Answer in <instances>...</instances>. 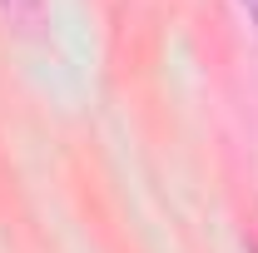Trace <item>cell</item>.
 Here are the masks:
<instances>
[{
  "instance_id": "2",
  "label": "cell",
  "mask_w": 258,
  "mask_h": 253,
  "mask_svg": "<svg viewBox=\"0 0 258 253\" xmlns=\"http://www.w3.org/2000/svg\"><path fill=\"white\" fill-rule=\"evenodd\" d=\"M243 10H248V20H253V30H258V0H238Z\"/></svg>"
},
{
  "instance_id": "1",
  "label": "cell",
  "mask_w": 258,
  "mask_h": 253,
  "mask_svg": "<svg viewBox=\"0 0 258 253\" xmlns=\"http://www.w3.org/2000/svg\"><path fill=\"white\" fill-rule=\"evenodd\" d=\"M0 15L10 25H40L45 20V0H0Z\"/></svg>"
}]
</instances>
